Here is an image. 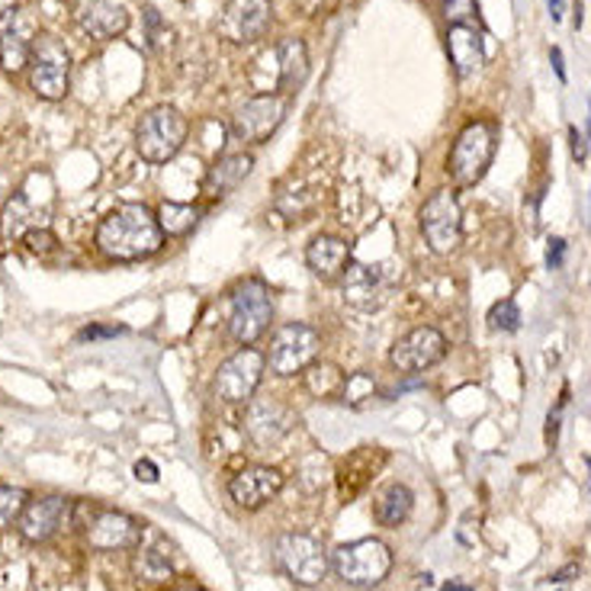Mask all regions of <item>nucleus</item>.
<instances>
[{
    "label": "nucleus",
    "instance_id": "nucleus-1",
    "mask_svg": "<svg viewBox=\"0 0 591 591\" xmlns=\"http://www.w3.org/2000/svg\"><path fill=\"white\" fill-rule=\"evenodd\" d=\"M94 245L104 258L132 264L158 255L164 248V232L146 203H122L100 219Z\"/></svg>",
    "mask_w": 591,
    "mask_h": 591
},
{
    "label": "nucleus",
    "instance_id": "nucleus-2",
    "mask_svg": "<svg viewBox=\"0 0 591 591\" xmlns=\"http://www.w3.org/2000/svg\"><path fill=\"white\" fill-rule=\"evenodd\" d=\"M270 322H273V299L267 283L260 277L235 283V290L228 293V334L241 347H251L267 334Z\"/></svg>",
    "mask_w": 591,
    "mask_h": 591
},
{
    "label": "nucleus",
    "instance_id": "nucleus-3",
    "mask_svg": "<svg viewBox=\"0 0 591 591\" xmlns=\"http://www.w3.org/2000/svg\"><path fill=\"white\" fill-rule=\"evenodd\" d=\"M495 142H498V129L495 122H485L476 119L470 122L450 151V178L456 186H476L485 178L488 164H492V154H495Z\"/></svg>",
    "mask_w": 591,
    "mask_h": 591
},
{
    "label": "nucleus",
    "instance_id": "nucleus-4",
    "mask_svg": "<svg viewBox=\"0 0 591 591\" xmlns=\"http://www.w3.org/2000/svg\"><path fill=\"white\" fill-rule=\"evenodd\" d=\"M186 132H190V122L184 112L174 107H154L139 119L136 151L148 164H168L184 148Z\"/></svg>",
    "mask_w": 591,
    "mask_h": 591
},
{
    "label": "nucleus",
    "instance_id": "nucleus-5",
    "mask_svg": "<svg viewBox=\"0 0 591 591\" xmlns=\"http://www.w3.org/2000/svg\"><path fill=\"white\" fill-rule=\"evenodd\" d=\"M332 566L341 582H347L354 589H373V585H379L389 576L393 550L383 540H376V537L354 540V544H344V547L334 550Z\"/></svg>",
    "mask_w": 591,
    "mask_h": 591
},
{
    "label": "nucleus",
    "instance_id": "nucleus-6",
    "mask_svg": "<svg viewBox=\"0 0 591 591\" xmlns=\"http://www.w3.org/2000/svg\"><path fill=\"white\" fill-rule=\"evenodd\" d=\"M421 235L428 241V248L434 255H450L460 248L463 241V213H460V200L453 190H438L428 196V203L421 206Z\"/></svg>",
    "mask_w": 591,
    "mask_h": 591
},
{
    "label": "nucleus",
    "instance_id": "nucleus-7",
    "mask_svg": "<svg viewBox=\"0 0 591 591\" xmlns=\"http://www.w3.org/2000/svg\"><path fill=\"white\" fill-rule=\"evenodd\" d=\"M72 84V55L62 39L42 36L30 55V87L42 100H62Z\"/></svg>",
    "mask_w": 591,
    "mask_h": 591
},
{
    "label": "nucleus",
    "instance_id": "nucleus-8",
    "mask_svg": "<svg viewBox=\"0 0 591 591\" xmlns=\"http://www.w3.org/2000/svg\"><path fill=\"white\" fill-rule=\"evenodd\" d=\"M322 347V337L312 325L302 322H287L280 325L270 337V351H267V367L277 376H296L309 364H315Z\"/></svg>",
    "mask_w": 591,
    "mask_h": 591
},
{
    "label": "nucleus",
    "instance_id": "nucleus-9",
    "mask_svg": "<svg viewBox=\"0 0 591 591\" xmlns=\"http://www.w3.org/2000/svg\"><path fill=\"white\" fill-rule=\"evenodd\" d=\"M264 367H267V357L255 351V347H241L235 351L219 369H216V379H213V393L219 396L222 402L228 406H245L255 399L260 379H264Z\"/></svg>",
    "mask_w": 591,
    "mask_h": 591
},
{
    "label": "nucleus",
    "instance_id": "nucleus-10",
    "mask_svg": "<svg viewBox=\"0 0 591 591\" xmlns=\"http://www.w3.org/2000/svg\"><path fill=\"white\" fill-rule=\"evenodd\" d=\"M277 562L296 585H305V589L319 585L332 569L325 547L309 534H283L277 540Z\"/></svg>",
    "mask_w": 591,
    "mask_h": 591
},
{
    "label": "nucleus",
    "instance_id": "nucleus-11",
    "mask_svg": "<svg viewBox=\"0 0 591 591\" xmlns=\"http://www.w3.org/2000/svg\"><path fill=\"white\" fill-rule=\"evenodd\" d=\"M396 290V273L389 264H351L341 277V296L361 312H379Z\"/></svg>",
    "mask_w": 591,
    "mask_h": 591
},
{
    "label": "nucleus",
    "instance_id": "nucleus-12",
    "mask_svg": "<svg viewBox=\"0 0 591 591\" xmlns=\"http://www.w3.org/2000/svg\"><path fill=\"white\" fill-rule=\"evenodd\" d=\"M39 39V20L30 7H7L0 13V65L3 72H23Z\"/></svg>",
    "mask_w": 591,
    "mask_h": 591
},
{
    "label": "nucleus",
    "instance_id": "nucleus-13",
    "mask_svg": "<svg viewBox=\"0 0 591 591\" xmlns=\"http://www.w3.org/2000/svg\"><path fill=\"white\" fill-rule=\"evenodd\" d=\"M287 116V97L283 94H260V97H251L245 100L235 116H232V136L238 142H248V146H260L267 142L280 122Z\"/></svg>",
    "mask_w": 591,
    "mask_h": 591
},
{
    "label": "nucleus",
    "instance_id": "nucleus-14",
    "mask_svg": "<svg viewBox=\"0 0 591 591\" xmlns=\"http://www.w3.org/2000/svg\"><path fill=\"white\" fill-rule=\"evenodd\" d=\"M270 23H273L270 0H228L216 30L232 45H248V42H258L270 30Z\"/></svg>",
    "mask_w": 591,
    "mask_h": 591
},
{
    "label": "nucleus",
    "instance_id": "nucleus-15",
    "mask_svg": "<svg viewBox=\"0 0 591 591\" xmlns=\"http://www.w3.org/2000/svg\"><path fill=\"white\" fill-rule=\"evenodd\" d=\"M296 411L280 399H251L245 408V434L255 447H277L296 428Z\"/></svg>",
    "mask_w": 591,
    "mask_h": 591
},
{
    "label": "nucleus",
    "instance_id": "nucleus-16",
    "mask_svg": "<svg viewBox=\"0 0 591 591\" xmlns=\"http://www.w3.org/2000/svg\"><path fill=\"white\" fill-rule=\"evenodd\" d=\"M72 498H65V495H39V498H30V505L20 515L17 527L30 544H49L55 534H62L72 524Z\"/></svg>",
    "mask_w": 591,
    "mask_h": 591
},
{
    "label": "nucleus",
    "instance_id": "nucleus-17",
    "mask_svg": "<svg viewBox=\"0 0 591 591\" xmlns=\"http://www.w3.org/2000/svg\"><path fill=\"white\" fill-rule=\"evenodd\" d=\"M447 354V337L431 325H421V329H411L406 337H399L389 351V364L399 369V373H421V369H431L438 361H443Z\"/></svg>",
    "mask_w": 591,
    "mask_h": 591
},
{
    "label": "nucleus",
    "instance_id": "nucleus-18",
    "mask_svg": "<svg viewBox=\"0 0 591 591\" xmlns=\"http://www.w3.org/2000/svg\"><path fill=\"white\" fill-rule=\"evenodd\" d=\"M74 23L94 42H110L129 30V10L122 0H74Z\"/></svg>",
    "mask_w": 591,
    "mask_h": 591
},
{
    "label": "nucleus",
    "instance_id": "nucleus-19",
    "mask_svg": "<svg viewBox=\"0 0 591 591\" xmlns=\"http://www.w3.org/2000/svg\"><path fill=\"white\" fill-rule=\"evenodd\" d=\"M146 527L126 512L104 508L87 520V544L94 550H136L142 544Z\"/></svg>",
    "mask_w": 591,
    "mask_h": 591
},
{
    "label": "nucleus",
    "instance_id": "nucleus-20",
    "mask_svg": "<svg viewBox=\"0 0 591 591\" xmlns=\"http://www.w3.org/2000/svg\"><path fill=\"white\" fill-rule=\"evenodd\" d=\"M283 488V473L273 466H245L228 480V495L238 508L258 512Z\"/></svg>",
    "mask_w": 591,
    "mask_h": 591
},
{
    "label": "nucleus",
    "instance_id": "nucleus-21",
    "mask_svg": "<svg viewBox=\"0 0 591 591\" xmlns=\"http://www.w3.org/2000/svg\"><path fill=\"white\" fill-rule=\"evenodd\" d=\"M305 264L322 283H334L351 267V245L337 235H315L305 248Z\"/></svg>",
    "mask_w": 591,
    "mask_h": 591
},
{
    "label": "nucleus",
    "instance_id": "nucleus-22",
    "mask_svg": "<svg viewBox=\"0 0 591 591\" xmlns=\"http://www.w3.org/2000/svg\"><path fill=\"white\" fill-rule=\"evenodd\" d=\"M251 168H255V158H251L248 151L222 154V158L213 161V168H209V171H206V178H203V193H206V196H213V200L235 193L238 186L248 181Z\"/></svg>",
    "mask_w": 591,
    "mask_h": 591
},
{
    "label": "nucleus",
    "instance_id": "nucleus-23",
    "mask_svg": "<svg viewBox=\"0 0 591 591\" xmlns=\"http://www.w3.org/2000/svg\"><path fill=\"white\" fill-rule=\"evenodd\" d=\"M447 52H450V65L456 77H473L485 62V49H482V33L470 23H456L447 30Z\"/></svg>",
    "mask_w": 591,
    "mask_h": 591
},
{
    "label": "nucleus",
    "instance_id": "nucleus-24",
    "mask_svg": "<svg viewBox=\"0 0 591 591\" xmlns=\"http://www.w3.org/2000/svg\"><path fill=\"white\" fill-rule=\"evenodd\" d=\"M42 225H45V222L39 219V203L33 200V193H30L26 186L17 190V193L3 203V209H0V238H3L7 245L26 238V232L42 228Z\"/></svg>",
    "mask_w": 591,
    "mask_h": 591
},
{
    "label": "nucleus",
    "instance_id": "nucleus-25",
    "mask_svg": "<svg viewBox=\"0 0 591 591\" xmlns=\"http://www.w3.org/2000/svg\"><path fill=\"white\" fill-rule=\"evenodd\" d=\"M386 463V453L379 447H361L357 453H351L341 466V495L351 502L354 495H361L367 488L369 476H376V470Z\"/></svg>",
    "mask_w": 591,
    "mask_h": 591
},
{
    "label": "nucleus",
    "instance_id": "nucleus-26",
    "mask_svg": "<svg viewBox=\"0 0 591 591\" xmlns=\"http://www.w3.org/2000/svg\"><path fill=\"white\" fill-rule=\"evenodd\" d=\"M277 62H280V90L283 97L296 94L305 77H309V52H305V42L296 36H287L277 45Z\"/></svg>",
    "mask_w": 591,
    "mask_h": 591
},
{
    "label": "nucleus",
    "instance_id": "nucleus-27",
    "mask_svg": "<svg viewBox=\"0 0 591 591\" xmlns=\"http://www.w3.org/2000/svg\"><path fill=\"white\" fill-rule=\"evenodd\" d=\"M411 505H415L411 488L402 485V482H393V485H386V488L379 492L373 515H376V520H379L383 527H399V524H406V517L411 515Z\"/></svg>",
    "mask_w": 591,
    "mask_h": 591
},
{
    "label": "nucleus",
    "instance_id": "nucleus-28",
    "mask_svg": "<svg viewBox=\"0 0 591 591\" xmlns=\"http://www.w3.org/2000/svg\"><path fill=\"white\" fill-rule=\"evenodd\" d=\"M203 216L200 206H190V203H174V200H164L158 206V225L168 238H184L196 228V222Z\"/></svg>",
    "mask_w": 591,
    "mask_h": 591
},
{
    "label": "nucleus",
    "instance_id": "nucleus-29",
    "mask_svg": "<svg viewBox=\"0 0 591 591\" xmlns=\"http://www.w3.org/2000/svg\"><path fill=\"white\" fill-rule=\"evenodd\" d=\"M302 376H305V389L315 396V399H332V396H341V389H344V373L337 364H329V361H315V364H309V367L302 369Z\"/></svg>",
    "mask_w": 591,
    "mask_h": 591
},
{
    "label": "nucleus",
    "instance_id": "nucleus-30",
    "mask_svg": "<svg viewBox=\"0 0 591 591\" xmlns=\"http://www.w3.org/2000/svg\"><path fill=\"white\" fill-rule=\"evenodd\" d=\"M132 569H136L139 582H151V585H164V582H171V579H174V566H171L168 554L151 550V547H142V544L136 547Z\"/></svg>",
    "mask_w": 591,
    "mask_h": 591
},
{
    "label": "nucleus",
    "instance_id": "nucleus-31",
    "mask_svg": "<svg viewBox=\"0 0 591 591\" xmlns=\"http://www.w3.org/2000/svg\"><path fill=\"white\" fill-rule=\"evenodd\" d=\"M30 495L17 485H0V530H10L13 524H20V515L26 512Z\"/></svg>",
    "mask_w": 591,
    "mask_h": 591
},
{
    "label": "nucleus",
    "instance_id": "nucleus-32",
    "mask_svg": "<svg viewBox=\"0 0 591 591\" xmlns=\"http://www.w3.org/2000/svg\"><path fill=\"white\" fill-rule=\"evenodd\" d=\"M376 396V379L369 376V373H351L347 379H344V389H341V402L351 408H361L364 402H369Z\"/></svg>",
    "mask_w": 591,
    "mask_h": 591
},
{
    "label": "nucleus",
    "instance_id": "nucleus-33",
    "mask_svg": "<svg viewBox=\"0 0 591 591\" xmlns=\"http://www.w3.org/2000/svg\"><path fill=\"white\" fill-rule=\"evenodd\" d=\"M488 325H492L495 332H517V329H520V309H517L515 299L495 302L492 312H488Z\"/></svg>",
    "mask_w": 591,
    "mask_h": 591
},
{
    "label": "nucleus",
    "instance_id": "nucleus-34",
    "mask_svg": "<svg viewBox=\"0 0 591 591\" xmlns=\"http://www.w3.org/2000/svg\"><path fill=\"white\" fill-rule=\"evenodd\" d=\"M480 13L476 0H443V17L450 20V26L456 23H470Z\"/></svg>",
    "mask_w": 591,
    "mask_h": 591
},
{
    "label": "nucleus",
    "instance_id": "nucleus-35",
    "mask_svg": "<svg viewBox=\"0 0 591 591\" xmlns=\"http://www.w3.org/2000/svg\"><path fill=\"white\" fill-rule=\"evenodd\" d=\"M26 248L33 251V255H49V251H55V245H58V238L42 225V228H33V232H26Z\"/></svg>",
    "mask_w": 591,
    "mask_h": 591
},
{
    "label": "nucleus",
    "instance_id": "nucleus-36",
    "mask_svg": "<svg viewBox=\"0 0 591 591\" xmlns=\"http://www.w3.org/2000/svg\"><path fill=\"white\" fill-rule=\"evenodd\" d=\"M146 20H148V45H151V49H161V42L168 39L171 30L161 26V17H158V10H151V7L146 10Z\"/></svg>",
    "mask_w": 591,
    "mask_h": 591
},
{
    "label": "nucleus",
    "instance_id": "nucleus-37",
    "mask_svg": "<svg viewBox=\"0 0 591 591\" xmlns=\"http://www.w3.org/2000/svg\"><path fill=\"white\" fill-rule=\"evenodd\" d=\"M116 334H126L122 325H87L77 332V341H100V337H116Z\"/></svg>",
    "mask_w": 591,
    "mask_h": 591
},
{
    "label": "nucleus",
    "instance_id": "nucleus-38",
    "mask_svg": "<svg viewBox=\"0 0 591 591\" xmlns=\"http://www.w3.org/2000/svg\"><path fill=\"white\" fill-rule=\"evenodd\" d=\"M296 7L302 10V17H322L334 7V0H296Z\"/></svg>",
    "mask_w": 591,
    "mask_h": 591
},
{
    "label": "nucleus",
    "instance_id": "nucleus-39",
    "mask_svg": "<svg viewBox=\"0 0 591 591\" xmlns=\"http://www.w3.org/2000/svg\"><path fill=\"white\" fill-rule=\"evenodd\" d=\"M562 258H566V241H562V238H550V248H547V264H550V270L562 267Z\"/></svg>",
    "mask_w": 591,
    "mask_h": 591
},
{
    "label": "nucleus",
    "instance_id": "nucleus-40",
    "mask_svg": "<svg viewBox=\"0 0 591 591\" xmlns=\"http://www.w3.org/2000/svg\"><path fill=\"white\" fill-rule=\"evenodd\" d=\"M158 476H161V473H158V466H154L151 460H139V463H136V480L139 482H158Z\"/></svg>",
    "mask_w": 591,
    "mask_h": 591
},
{
    "label": "nucleus",
    "instance_id": "nucleus-41",
    "mask_svg": "<svg viewBox=\"0 0 591 591\" xmlns=\"http://www.w3.org/2000/svg\"><path fill=\"white\" fill-rule=\"evenodd\" d=\"M569 142H572V158H576V161H585V158H589V146H585V139L579 136V129H569Z\"/></svg>",
    "mask_w": 591,
    "mask_h": 591
},
{
    "label": "nucleus",
    "instance_id": "nucleus-42",
    "mask_svg": "<svg viewBox=\"0 0 591 591\" xmlns=\"http://www.w3.org/2000/svg\"><path fill=\"white\" fill-rule=\"evenodd\" d=\"M550 58H554V68H556V74H559V80H566V65H562V52H559V49H554V55H550Z\"/></svg>",
    "mask_w": 591,
    "mask_h": 591
},
{
    "label": "nucleus",
    "instance_id": "nucleus-43",
    "mask_svg": "<svg viewBox=\"0 0 591 591\" xmlns=\"http://www.w3.org/2000/svg\"><path fill=\"white\" fill-rule=\"evenodd\" d=\"M441 591H473V585H466V582H456V579H450Z\"/></svg>",
    "mask_w": 591,
    "mask_h": 591
},
{
    "label": "nucleus",
    "instance_id": "nucleus-44",
    "mask_svg": "<svg viewBox=\"0 0 591 591\" xmlns=\"http://www.w3.org/2000/svg\"><path fill=\"white\" fill-rule=\"evenodd\" d=\"M576 572V566H569V569H562V572H556V576H550V582H569V576Z\"/></svg>",
    "mask_w": 591,
    "mask_h": 591
},
{
    "label": "nucleus",
    "instance_id": "nucleus-45",
    "mask_svg": "<svg viewBox=\"0 0 591 591\" xmlns=\"http://www.w3.org/2000/svg\"><path fill=\"white\" fill-rule=\"evenodd\" d=\"M547 3H550V17L562 20V0H547Z\"/></svg>",
    "mask_w": 591,
    "mask_h": 591
},
{
    "label": "nucleus",
    "instance_id": "nucleus-46",
    "mask_svg": "<svg viewBox=\"0 0 591 591\" xmlns=\"http://www.w3.org/2000/svg\"><path fill=\"white\" fill-rule=\"evenodd\" d=\"M171 591H206V589H200V585H178V589Z\"/></svg>",
    "mask_w": 591,
    "mask_h": 591
},
{
    "label": "nucleus",
    "instance_id": "nucleus-47",
    "mask_svg": "<svg viewBox=\"0 0 591 591\" xmlns=\"http://www.w3.org/2000/svg\"><path fill=\"white\" fill-rule=\"evenodd\" d=\"M589 470H591V460H589ZM589 488H591V482H589Z\"/></svg>",
    "mask_w": 591,
    "mask_h": 591
}]
</instances>
